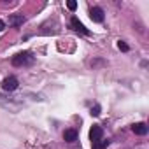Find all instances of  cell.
I'll return each instance as SVG.
<instances>
[{
    "mask_svg": "<svg viewBox=\"0 0 149 149\" xmlns=\"http://www.w3.org/2000/svg\"><path fill=\"white\" fill-rule=\"evenodd\" d=\"M33 61H35V58H33L32 53H28V51L18 53V54L13 56V60H11V63H13L14 67H26V65H32Z\"/></svg>",
    "mask_w": 149,
    "mask_h": 149,
    "instance_id": "6da1fadb",
    "label": "cell"
},
{
    "mask_svg": "<svg viewBox=\"0 0 149 149\" xmlns=\"http://www.w3.org/2000/svg\"><path fill=\"white\" fill-rule=\"evenodd\" d=\"M70 28L74 30V32H79V33H83V35H90V30L76 18V16H74L72 19H70Z\"/></svg>",
    "mask_w": 149,
    "mask_h": 149,
    "instance_id": "7a4b0ae2",
    "label": "cell"
},
{
    "mask_svg": "<svg viewBox=\"0 0 149 149\" xmlns=\"http://www.w3.org/2000/svg\"><path fill=\"white\" fill-rule=\"evenodd\" d=\"M18 84H19L18 79L13 77V76H11V77H6V79L2 81V88H4L6 91H14V90L18 88Z\"/></svg>",
    "mask_w": 149,
    "mask_h": 149,
    "instance_id": "3957f363",
    "label": "cell"
},
{
    "mask_svg": "<svg viewBox=\"0 0 149 149\" xmlns=\"http://www.w3.org/2000/svg\"><path fill=\"white\" fill-rule=\"evenodd\" d=\"M102 135H104V130H102V126H98V125H93V128L90 130V139H91V142L95 144V142H98L100 139H102Z\"/></svg>",
    "mask_w": 149,
    "mask_h": 149,
    "instance_id": "277c9868",
    "label": "cell"
},
{
    "mask_svg": "<svg viewBox=\"0 0 149 149\" xmlns=\"http://www.w3.org/2000/svg\"><path fill=\"white\" fill-rule=\"evenodd\" d=\"M90 18L95 21V23H102L104 21V11L100 7H91L90 9Z\"/></svg>",
    "mask_w": 149,
    "mask_h": 149,
    "instance_id": "5b68a950",
    "label": "cell"
},
{
    "mask_svg": "<svg viewBox=\"0 0 149 149\" xmlns=\"http://www.w3.org/2000/svg\"><path fill=\"white\" fill-rule=\"evenodd\" d=\"M7 21H9V26L18 28V26H21V25L25 23V16H23V14H11Z\"/></svg>",
    "mask_w": 149,
    "mask_h": 149,
    "instance_id": "8992f818",
    "label": "cell"
},
{
    "mask_svg": "<svg viewBox=\"0 0 149 149\" xmlns=\"http://www.w3.org/2000/svg\"><path fill=\"white\" fill-rule=\"evenodd\" d=\"M132 132H133L135 135H146V133H147V125H146V123H135V125L132 126Z\"/></svg>",
    "mask_w": 149,
    "mask_h": 149,
    "instance_id": "52a82bcc",
    "label": "cell"
},
{
    "mask_svg": "<svg viewBox=\"0 0 149 149\" xmlns=\"http://www.w3.org/2000/svg\"><path fill=\"white\" fill-rule=\"evenodd\" d=\"M63 139H65L67 142H76V140H77V132L74 130V128L65 130V132H63Z\"/></svg>",
    "mask_w": 149,
    "mask_h": 149,
    "instance_id": "ba28073f",
    "label": "cell"
},
{
    "mask_svg": "<svg viewBox=\"0 0 149 149\" xmlns=\"http://www.w3.org/2000/svg\"><path fill=\"white\" fill-rule=\"evenodd\" d=\"M109 146V140H105V139H100L98 142H95L93 144V149H105Z\"/></svg>",
    "mask_w": 149,
    "mask_h": 149,
    "instance_id": "9c48e42d",
    "label": "cell"
},
{
    "mask_svg": "<svg viewBox=\"0 0 149 149\" xmlns=\"http://www.w3.org/2000/svg\"><path fill=\"white\" fill-rule=\"evenodd\" d=\"M67 7H68V11H76L77 2H76V0H68V2H67Z\"/></svg>",
    "mask_w": 149,
    "mask_h": 149,
    "instance_id": "30bf717a",
    "label": "cell"
},
{
    "mask_svg": "<svg viewBox=\"0 0 149 149\" xmlns=\"http://www.w3.org/2000/svg\"><path fill=\"white\" fill-rule=\"evenodd\" d=\"M118 47H119L121 51H128V49H130V47H128V44H126V42H123V40H119V42H118Z\"/></svg>",
    "mask_w": 149,
    "mask_h": 149,
    "instance_id": "8fae6325",
    "label": "cell"
},
{
    "mask_svg": "<svg viewBox=\"0 0 149 149\" xmlns=\"http://www.w3.org/2000/svg\"><path fill=\"white\" fill-rule=\"evenodd\" d=\"M91 114H93V116H98V114H100V105H95V107L91 109Z\"/></svg>",
    "mask_w": 149,
    "mask_h": 149,
    "instance_id": "7c38bea8",
    "label": "cell"
},
{
    "mask_svg": "<svg viewBox=\"0 0 149 149\" xmlns=\"http://www.w3.org/2000/svg\"><path fill=\"white\" fill-rule=\"evenodd\" d=\"M4 28H6V23H4V21H2V19H0V32H2V30H4Z\"/></svg>",
    "mask_w": 149,
    "mask_h": 149,
    "instance_id": "4fadbf2b",
    "label": "cell"
}]
</instances>
